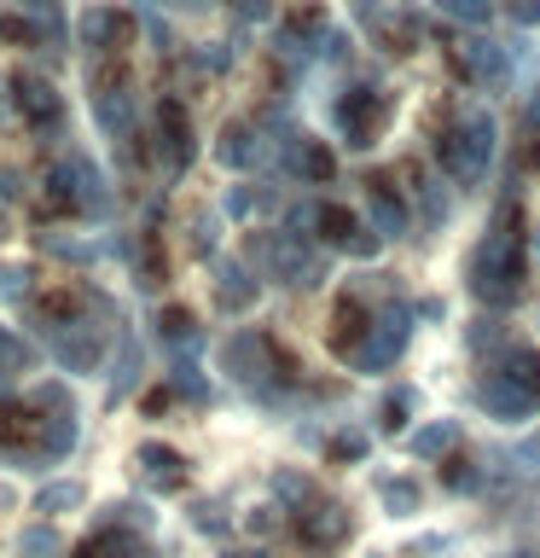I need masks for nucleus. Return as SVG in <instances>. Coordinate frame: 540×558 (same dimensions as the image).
<instances>
[{
    "label": "nucleus",
    "instance_id": "obj_17",
    "mask_svg": "<svg viewBox=\"0 0 540 558\" xmlns=\"http://www.w3.org/2000/svg\"><path fill=\"white\" fill-rule=\"evenodd\" d=\"M366 198H372V227H378V239H401V233H407V204H401L395 192H390V181H372V192H366Z\"/></svg>",
    "mask_w": 540,
    "mask_h": 558
},
{
    "label": "nucleus",
    "instance_id": "obj_25",
    "mask_svg": "<svg viewBox=\"0 0 540 558\" xmlns=\"http://www.w3.org/2000/svg\"><path fill=\"white\" fill-rule=\"evenodd\" d=\"M378 495H383V506H390L395 518H413V512H418V488H413V477H401V483H383Z\"/></svg>",
    "mask_w": 540,
    "mask_h": 558
},
{
    "label": "nucleus",
    "instance_id": "obj_27",
    "mask_svg": "<svg viewBox=\"0 0 540 558\" xmlns=\"http://www.w3.org/2000/svg\"><path fill=\"white\" fill-rule=\"evenodd\" d=\"M41 251L47 256H64V262H94V244H76L64 233H41Z\"/></svg>",
    "mask_w": 540,
    "mask_h": 558
},
{
    "label": "nucleus",
    "instance_id": "obj_3",
    "mask_svg": "<svg viewBox=\"0 0 540 558\" xmlns=\"http://www.w3.org/2000/svg\"><path fill=\"white\" fill-rule=\"evenodd\" d=\"M435 157H442V169L453 174V181H465V186L482 181L488 157H494V122H488L482 111L459 117L442 140H435Z\"/></svg>",
    "mask_w": 540,
    "mask_h": 558
},
{
    "label": "nucleus",
    "instance_id": "obj_1",
    "mask_svg": "<svg viewBox=\"0 0 540 558\" xmlns=\"http://www.w3.org/2000/svg\"><path fill=\"white\" fill-rule=\"evenodd\" d=\"M523 279H529V239L517 233V216L505 209V227H494L477 244V256H470V286L488 303H512L523 291Z\"/></svg>",
    "mask_w": 540,
    "mask_h": 558
},
{
    "label": "nucleus",
    "instance_id": "obj_4",
    "mask_svg": "<svg viewBox=\"0 0 540 558\" xmlns=\"http://www.w3.org/2000/svg\"><path fill=\"white\" fill-rule=\"evenodd\" d=\"M41 338L52 349V361L64 366V373H99V361H105V338L94 331V320L76 308V314H64V320H47L41 326Z\"/></svg>",
    "mask_w": 540,
    "mask_h": 558
},
{
    "label": "nucleus",
    "instance_id": "obj_40",
    "mask_svg": "<svg viewBox=\"0 0 540 558\" xmlns=\"http://www.w3.org/2000/svg\"><path fill=\"white\" fill-rule=\"evenodd\" d=\"M134 558H151V553H146V547H139V553H134Z\"/></svg>",
    "mask_w": 540,
    "mask_h": 558
},
{
    "label": "nucleus",
    "instance_id": "obj_19",
    "mask_svg": "<svg viewBox=\"0 0 540 558\" xmlns=\"http://www.w3.org/2000/svg\"><path fill=\"white\" fill-rule=\"evenodd\" d=\"M500 373L517 384L529 401H540V349H505V361H500Z\"/></svg>",
    "mask_w": 540,
    "mask_h": 558
},
{
    "label": "nucleus",
    "instance_id": "obj_21",
    "mask_svg": "<svg viewBox=\"0 0 540 558\" xmlns=\"http://www.w3.org/2000/svg\"><path fill=\"white\" fill-rule=\"evenodd\" d=\"M291 169L308 174V181H331V151L320 146V140H291Z\"/></svg>",
    "mask_w": 540,
    "mask_h": 558
},
{
    "label": "nucleus",
    "instance_id": "obj_20",
    "mask_svg": "<svg viewBox=\"0 0 540 558\" xmlns=\"http://www.w3.org/2000/svg\"><path fill=\"white\" fill-rule=\"evenodd\" d=\"M216 157H221L226 169H250V163H256V134H250V122H226Z\"/></svg>",
    "mask_w": 540,
    "mask_h": 558
},
{
    "label": "nucleus",
    "instance_id": "obj_37",
    "mask_svg": "<svg viewBox=\"0 0 540 558\" xmlns=\"http://www.w3.org/2000/svg\"><path fill=\"white\" fill-rule=\"evenodd\" d=\"M512 17H517V24H540V0H517Z\"/></svg>",
    "mask_w": 540,
    "mask_h": 558
},
{
    "label": "nucleus",
    "instance_id": "obj_6",
    "mask_svg": "<svg viewBox=\"0 0 540 558\" xmlns=\"http://www.w3.org/2000/svg\"><path fill=\"white\" fill-rule=\"evenodd\" d=\"M338 129L348 134V146H355V151L372 146L378 129H383V94H378V87H348V94L338 99Z\"/></svg>",
    "mask_w": 540,
    "mask_h": 558
},
{
    "label": "nucleus",
    "instance_id": "obj_8",
    "mask_svg": "<svg viewBox=\"0 0 540 558\" xmlns=\"http://www.w3.org/2000/svg\"><path fill=\"white\" fill-rule=\"evenodd\" d=\"M401 349H407V314H383V320H372V338L360 343V355L348 366H360V373H383V366L401 361Z\"/></svg>",
    "mask_w": 540,
    "mask_h": 558
},
{
    "label": "nucleus",
    "instance_id": "obj_29",
    "mask_svg": "<svg viewBox=\"0 0 540 558\" xmlns=\"http://www.w3.org/2000/svg\"><path fill=\"white\" fill-rule=\"evenodd\" d=\"M407 413H413V390H395L390 401H383V418H378V425H383V430H401V425H407Z\"/></svg>",
    "mask_w": 540,
    "mask_h": 558
},
{
    "label": "nucleus",
    "instance_id": "obj_5",
    "mask_svg": "<svg viewBox=\"0 0 540 558\" xmlns=\"http://www.w3.org/2000/svg\"><path fill=\"white\" fill-rule=\"evenodd\" d=\"M94 122L111 140H128L134 134V94H128V76H122L116 64L94 76Z\"/></svg>",
    "mask_w": 540,
    "mask_h": 558
},
{
    "label": "nucleus",
    "instance_id": "obj_7",
    "mask_svg": "<svg viewBox=\"0 0 540 558\" xmlns=\"http://www.w3.org/2000/svg\"><path fill=\"white\" fill-rule=\"evenodd\" d=\"M221 366H226V373H233L238 384H261V378L273 373V366H285V361L273 355L268 338H256V331H233V338L221 343Z\"/></svg>",
    "mask_w": 540,
    "mask_h": 558
},
{
    "label": "nucleus",
    "instance_id": "obj_10",
    "mask_svg": "<svg viewBox=\"0 0 540 558\" xmlns=\"http://www.w3.org/2000/svg\"><path fill=\"white\" fill-rule=\"evenodd\" d=\"M157 151L169 157V169H186L192 163V117H186L181 99L157 105Z\"/></svg>",
    "mask_w": 540,
    "mask_h": 558
},
{
    "label": "nucleus",
    "instance_id": "obj_22",
    "mask_svg": "<svg viewBox=\"0 0 540 558\" xmlns=\"http://www.w3.org/2000/svg\"><path fill=\"white\" fill-rule=\"evenodd\" d=\"M17 12L35 17V29H41V35L64 41V0H17Z\"/></svg>",
    "mask_w": 540,
    "mask_h": 558
},
{
    "label": "nucleus",
    "instance_id": "obj_31",
    "mask_svg": "<svg viewBox=\"0 0 540 558\" xmlns=\"http://www.w3.org/2000/svg\"><path fill=\"white\" fill-rule=\"evenodd\" d=\"M0 296H29V268L7 262V268H0Z\"/></svg>",
    "mask_w": 540,
    "mask_h": 558
},
{
    "label": "nucleus",
    "instance_id": "obj_26",
    "mask_svg": "<svg viewBox=\"0 0 540 558\" xmlns=\"http://www.w3.org/2000/svg\"><path fill=\"white\" fill-rule=\"evenodd\" d=\"M163 338L169 343H198V320L186 308H163Z\"/></svg>",
    "mask_w": 540,
    "mask_h": 558
},
{
    "label": "nucleus",
    "instance_id": "obj_12",
    "mask_svg": "<svg viewBox=\"0 0 540 558\" xmlns=\"http://www.w3.org/2000/svg\"><path fill=\"white\" fill-rule=\"evenodd\" d=\"M314 233H320L326 244H338V251H360V256L378 251V239H360L355 209H343V204H320V209H314Z\"/></svg>",
    "mask_w": 540,
    "mask_h": 558
},
{
    "label": "nucleus",
    "instance_id": "obj_28",
    "mask_svg": "<svg viewBox=\"0 0 540 558\" xmlns=\"http://www.w3.org/2000/svg\"><path fill=\"white\" fill-rule=\"evenodd\" d=\"M24 361H29V349L12 338V331H0V378H12V373H24Z\"/></svg>",
    "mask_w": 540,
    "mask_h": 558
},
{
    "label": "nucleus",
    "instance_id": "obj_14",
    "mask_svg": "<svg viewBox=\"0 0 540 558\" xmlns=\"http://www.w3.org/2000/svg\"><path fill=\"white\" fill-rule=\"evenodd\" d=\"M82 41L94 47V52H122L134 41V17H122V12H111V7H94L82 17Z\"/></svg>",
    "mask_w": 540,
    "mask_h": 558
},
{
    "label": "nucleus",
    "instance_id": "obj_39",
    "mask_svg": "<svg viewBox=\"0 0 540 558\" xmlns=\"http://www.w3.org/2000/svg\"><path fill=\"white\" fill-rule=\"evenodd\" d=\"M535 239H540V227H535ZM529 256H535V268H540V251H529Z\"/></svg>",
    "mask_w": 540,
    "mask_h": 558
},
{
    "label": "nucleus",
    "instance_id": "obj_2",
    "mask_svg": "<svg viewBox=\"0 0 540 558\" xmlns=\"http://www.w3.org/2000/svg\"><path fill=\"white\" fill-rule=\"evenodd\" d=\"M47 209L52 216H105L111 209V192H105V174L87 163L82 151L59 157V163L47 169Z\"/></svg>",
    "mask_w": 540,
    "mask_h": 558
},
{
    "label": "nucleus",
    "instance_id": "obj_23",
    "mask_svg": "<svg viewBox=\"0 0 540 558\" xmlns=\"http://www.w3.org/2000/svg\"><path fill=\"white\" fill-rule=\"evenodd\" d=\"M76 506H82V483H47L41 495H35V512H41V518L76 512Z\"/></svg>",
    "mask_w": 540,
    "mask_h": 558
},
{
    "label": "nucleus",
    "instance_id": "obj_9",
    "mask_svg": "<svg viewBox=\"0 0 540 558\" xmlns=\"http://www.w3.org/2000/svg\"><path fill=\"white\" fill-rule=\"evenodd\" d=\"M12 105L24 111L35 129H47V122H59V111H64V99H59V87H52L41 70H17L12 76Z\"/></svg>",
    "mask_w": 540,
    "mask_h": 558
},
{
    "label": "nucleus",
    "instance_id": "obj_15",
    "mask_svg": "<svg viewBox=\"0 0 540 558\" xmlns=\"http://www.w3.org/2000/svg\"><path fill=\"white\" fill-rule=\"evenodd\" d=\"M372 338V314H366V303H338V314H331V349H338L343 361H355L360 355V343Z\"/></svg>",
    "mask_w": 540,
    "mask_h": 558
},
{
    "label": "nucleus",
    "instance_id": "obj_33",
    "mask_svg": "<svg viewBox=\"0 0 540 558\" xmlns=\"http://www.w3.org/2000/svg\"><path fill=\"white\" fill-rule=\"evenodd\" d=\"M366 453V436H338V442H331V460H360Z\"/></svg>",
    "mask_w": 540,
    "mask_h": 558
},
{
    "label": "nucleus",
    "instance_id": "obj_32",
    "mask_svg": "<svg viewBox=\"0 0 540 558\" xmlns=\"http://www.w3.org/2000/svg\"><path fill=\"white\" fill-rule=\"evenodd\" d=\"M174 390L192 396V401H204V384H198V366H174Z\"/></svg>",
    "mask_w": 540,
    "mask_h": 558
},
{
    "label": "nucleus",
    "instance_id": "obj_16",
    "mask_svg": "<svg viewBox=\"0 0 540 558\" xmlns=\"http://www.w3.org/2000/svg\"><path fill=\"white\" fill-rule=\"evenodd\" d=\"M482 408H494L505 425H517V418H529V413H535V401L523 396L505 373H488V378H482Z\"/></svg>",
    "mask_w": 540,
    "mask_h": 558
},
{
    "label": "nucleus",
    "instance_id": "obj_34",
    "mask_svg": "<svg viewBox=\"0 0 540 558\" xmlns=\"http://www.w3.org/2000/svg\"><path fill=\"white\" fill-rule=\"evenodd\" d=\"M209 244H216V221H209V216H198V221H192V251H209Z\"/></svg>",
    "mask_w": 540,
    "mask_h": 558
},
{
    "label": "nucleus",
    "instance_id": "obj_18",
    "mask_svg": "<svg viewBox=\"0 0 540 558\" xmlns=\"http://www.w3.org/2000/svg\"><path fill=\"white\" fill-rule=\"evenodd\" d=\"M134 553H139V541H134V530H122V523H105L99 535H87L76 547V558H134Z\"/></svg>",
    "mask_w": 540,
    "mask_h": 558
},
{
    "label": "nucleus",
    "instance_id": "obj_30",
    "mask_svg": "<svg viewBox=\"0 0 540 558\" xmlns=\"http://www.w3.org/2000/svg\"><path fill=\"white\" fill-rule=\"evenodd\" d=\"M453 442H459V430H453V425H430V430L413 442V453H442V448H453Z\"/></svg>",
    "mask_w": 540,
    "mask_h": 558
},
{
    "label": "nucleus",
    "instance_id": "obj_35",
    "mask_svg": "<svg viewBox=\"0 0 540 558\" xmlns=\"http://www.w3.org/2000/svg\"><path fill=\"white\" fill-rule=\"evenodd\" d=\"M442 7H447L453 17H465V24H477V17H488L482 0H442Z\"/></svg>",
    "mask_w": 540,
    "mask_h": 558
},
{
    "label": "nucleus",
    "instance_id": "obj_38",
    "mask_svg": "<svg viewBox=\"0 0 540 558\" xmlns=\"http://www.w3.org/2000/svg\"><path fill=\"white\" fill-rule=\"evenodd\" d=\"M273 7H268V0H244V17H268Z\"/></svg>",
    "mask_w": 540,
    "mask_h": 558
},
{
    "label": "nucleus",
    "instance_id": "obj_13",
    "mask_svg": "<svg viewBox=\"0 0 540 558\" xmlns=\"http://www.w3.org/2000/svg\"><path fill=\"white\" fill-rule=\"evenodd\" d=\"M296 535H303V547H338V541H348V512L320 500L308 512H296Z\"/></svg>",
    "mask_w": 540,
    "mask_h": 558
},
{
    "label": "nucleus",
    "instance_id": "obj_36",
    "mask_svg": "<svg viewBox=\"0 0 540 558\" xmlns=\"http://www.w3.org/2000/svg\"><path fill=\"white\" fill-rule=\"evenodd\" d=\"M24 553H52V530H29L24 535Z\"/></svg>",
    "mask_w": 540,
    "mask_h": 558
},
{
    "label": "nucleus",
    "instance_id": "obj_41",
    "mask_svg": "<svg viewBox=\"0 0 540 558\" xmlns=\"http://www.w3.org/2000/svg\"><path fill=\"white\" fill-rule=\"evenodd\" d=\"M0 233H7V216H0Z\"/></svg>",
    "mask_w": 540,
    "mask_h": 558
},
{
    "label": "nucleus",
    "instance_id": "obj_24",
    "mask_svg": "<svg viewBox=\"0 0 540 558\" xmlns=\"http://www.w3.org/2000/svg\"><path fill=\"white\" fill-rule=\"evenodd\" d=\"M216 296H221V308H250V303H256V279L244 274V268H226L221 286H216Z\"/></svg>",
    "mask_w": 540,
    "mask_h": 558
},
{
    "label": "nucleus",
    "instance_id": "obj_11",
    "mask_svg": "<svg viewBox=\"0 0 540 558\" xmlns=\"http://www.w3.org/2000/svg\"><path fill=\"white\" fill-rule=\"evenodd\" d=\"M134 465H139V483L157 488V495H174V488L186 483V460H181L169 442H139Z\"/></svg>",
    "mask_w": 540,
    "mask_h": 558
}]
</instances>
